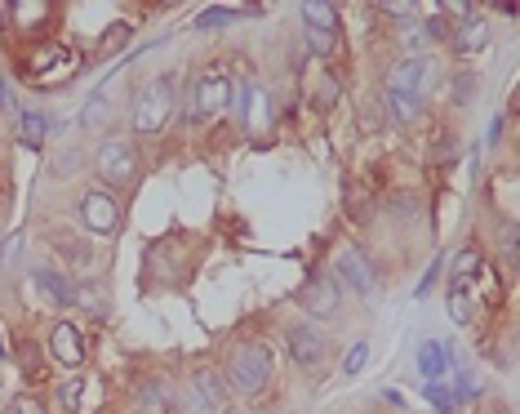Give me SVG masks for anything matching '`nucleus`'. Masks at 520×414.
<instances>
[{
    "mask_svg": "<svg viewBox=\"0 0 520 414\" xmlns=\"http://www.w3.org/2000/svg\"><path fill=\"white\" fill-rule=\"evenodd\" d=\"M129 36H134V23H129V18H116V23L107 27L103 36H98V58H112V54H120V45H125Z\"/></svg>",
    "mask_w": 520,
    "mask_h": 414,
    "instance_id": "a878e982",
    "label": "nucleus"
},
{
    "mask_svg": "<svg viewBox=\"0 0 520 414\" xmlns=\"http://www.w3.org/2000/svg\"><path fill=\"white\" fill-rule=\"evenodd\" d=\"M9 357V348H5V334H0V361H5Z\"/></svg>",
    "mask_w": 520,
    "mask_h": 414,
    "instance_id": "79ce46f5",
    "label": "nucleus"
},
{
    "mask_svg": "<svg viewBox=\"0 0 520 414\" xmlns=\"http://www.w3.org/2000/svg\"><path fill=\"white\" fill-rule=\"evenodd\" d=\"M178 406V388L165 374H147L134 388V414H169Z\"/></svg>",
    "mask_w": 520,
    "mask_h": 414,
    "instance_id": "ddd939ff",
    "label": "nucleus"
},
{
    "mask_svg": "<svg viewBox=\"0 0 520 414\" xmlns=\"http://www.w3.org/2000/svg\"><path fill=\"white\" fill-rule=\"evenodd\" d=\"M0 406H5V383H0Z\"/></svg>",
    "mask_w": 520,
    "mask_h": 414,
    "instance_id": "37998d69",
    "label": "nucleus"
},
{
    "mask_svg": "<svg viewBox=\"0 0 520 414\" xmlns=\"http://www.w3.org/2000/svg\"><path fill=\"white\" fill-rule=\"evenodd\" d=\"M503 125H507V121H503V116H498V121L485 130V143H489V147H498V138H503Z\"/></svg>",
    "mask_w": 520,
    "mask_h": 414,
    "instance_id": "a19ab883",
    "label": "nucleus"
},
{
    "mask_svg": "<svg viewBox=\"0 0 520 414\" xmlns=\"http://www.w3.org/2000/svg\"><path fill=\"white\" fill-rule=\"evenodd\" d=\"M365 361H369V339H356V343H352V352L343 357V374L352 379V374L365 370Z\"/></svg>",
    "mask_w": 520,
    "mask_h": 414,
    "instance_id": "2f4dec72",
    "label": "nucleus"
},
{
    "mask_svg": "<svg viewBox=\"0 0 520 414\" xmlns=\"http://www.w3.org/2000/svg\"><path fill=\"white\" fill-rule=\"evenodd\" d=\"M143 268H147V290L165 285V290H178V285L192 276V241L187 236H160V241L147 245L143 254Z\"/></svg>",
    "mask_w": 520,
    "mask_h": 414,
    "instance_id": "7ed1b4c3",
    "label": "nucleus"
},
{
    "mask_svg": "<svg viewBox=\"0 0 520 414\" xmlns=\"http://www.w3.org/2000/svg\"><path fill=\"white\" fill-rule=\"evenodd\" d=\"M449 321L454 325L472 321V299H467V290H449Z\"/></svg>",
    "mask_w": 520,
    "mask_h": 414,
    "instance_id": "7c9ffc66",
    "label": "nucleus"
},
{
    "mask_svg": "<svg viewBox=\"0 0 520 414\" xmlns=\"http://www.w3.org/2000/svg\"><path fill=\"white\" fill-rule=\"evenodd\" d=\"M298 18H303V32L338 36V9L325 5V0H307V5H298Z\"/></svg>",
    "mask_w": 520,
    "mask_h": 414,
    "instance_id": "412c9836",
    "label": "nucleus"
},
{
    "mask_svg": "<svg viewBox=\"0 0 520 414\" xmlns=\"http://www.w3.org/2000/svg\"><path fill=\"white\" fill-rule=\"evenodd\" d=\"M5 414H45V401L32 397V392H23V397L9 401V410H5Z\"/></svg>",
    "mask_w": 520,
    "mask_h": 414,
    "instance_id": "f704fd0d",
    "label": "nucleus"
},
{
    "mask_svg": "<svg viewBox=\"0 0 520 414\" xmlns=\"http://www.w3.org/2000/svg\"><path fill=\"white\" fill-rule=\"evenodd\" d=\"M476 85H480V76L472 72V67H463V72L449 81V103H454V107H472L476 103Z\"/></svg>",
    "mask_w": 520,
    "mask_h": 414,
    "instance_id": "bb28decb",
    "label": "nucleus"
},
{
    "mask_svg": "<svg viewBox=\"0 0 520 414\" xmlns=\"http://www.w3.org/2000/svg\"><path fill=\"white\" fill-rule=\"evenodd\" d=\"M285 352L298 370H320L329 357V339L312 321H294V325H285Z\"/></svg>",
    "mask_w": 520,
    "mask_h": 414,
    "instance_id": "6e6552de",
    "label": "nucleus"
},
{
    "mask_svg": "<svg viewBox=\"0 0 520 414\" xmlns=\"http://www.w3.org/2000/svg\"><path fill=\"white\" fill-rule=\"evenodd\" d=\"M223 383L232 388V397H245V401H258L276 379V352L272 343L263 339H240L227 348L223 357Z\"/></svg>",
    "mask_w": 520,
    "mask_h": 414,
    "instance_id": "f257e3e1",
    "label": "nucleus"
},
{
    "mask_svg": "<svg viewBox=\"0 0 520 414\" xmlns=\"http://www.w3.org/2000/svg\"><path fill=\"white\" fill-rule=\"evenodd\" d=\"M32 281H36V290L45 294L54 308H72V299H76V281L67 272H58L54 263H40V268L32 272Z\"/></svg>",
    "mask_w": 520,
    "mask_h": 414,
    "instance_id": "f3484780",
    "label": "nucleus"
},
{
    "mask_svg": "<svg viewBox=\"0 0 520 414\" xmlns=\"http://www.w3.org/2000/svg\"><path fill=\"white\" fill-rule=\"evenodd\" d=\"M480 268V250L476 245H467V250H458L454 254V290H467L472 285V276Z\"/></svg>",
    "mask_w": 520,
    "mask_h": 414,
    "instance_id": "cd10ccee",
    "label": "nucleus"
},
{
    "mask_svg": "<svg viewBox=\"0 0 520 414\" xmlns=\"http://www.w3.org/2000/svg\"><path fill=\"white\" fill-rule=\"evenodd\" d=\"M80 401H85V379H80V374H67L54 388V406L63 414H80Z\"/></svg>",
    "mask_w": 520,
    "mask_h": 414,
    "instance_id": "393cba45",
    "label": "nucleus"
},
{
    "mask_svg": "<svg viewBox=\"0 0 520 414\" xmlns=\"http://www.w3.org/2000/svg\"><path fill=\"white\" fill-rule=\"evenodd\" d=\"M240 130L245 134H254V138H263V134H272V125H276V107H272V90H267L263 81H249L245 85V103H240Z\"/></svg>",
    "mask_w": 520,
    "mask_h": 414,
    "instance_id": "9b49d317",
    "label": "nucleus"
},
{
    "mask_svg": "<svg viewBox=\"0 0 520 414\" xmlns=\"http://www.w3.org/2000/svg\"><path fill=\"white\" fill-rule=\"evenodd\" d=\"M178 406H183L187 414H209V406L196 397V388H192V383H183V388H178Z\"/></svg>",
    "mask_w": 520,
    "mask_h": 414,
    "instance_id": "c9c22d12",
    "label": "nucleus"
},
{
    "mask_svg": "<svg viewBox=\"0 0 520 414\" xmlns=\"http://www.w3.org/2000/svg\"><path fill=\"white\" fill-rule=\"evenodd\" d=\"M449 49H454L458 58L485 54V49H489V18H480V14L463 18V23H458L454 32H449Z\"/></svg>",
    "mask_w": 520,
    "mask_h": 414,
    "instance_id": "dca6fc26",
    "label": "nucleus"
},
{
    "mask_svg": "<svg viewBox=\"0 0 520 414\" xmlns=\"http://www.w3.org/2000/svg\"><path fill=\"white\" fill-rule=\"evenodd\" d=\"M49 241H54V250H63L67 259L76 263V268H89V245H80V241H76V236L67 232V228H58L54 236H49Z\"/></svg>",
    "mask_w": 520,
    "mask_h": 414,
    "instance_id": "c756f323",
    "label": "nucleus"
},
{
    "mask_svg": "<svg viewBox=\"0 0 520 414\" xmlns=\"http://www.w3.org/2000/svg\"><path fill=\"white\" fill-rule=\"evenodd\" d=\"M80 223H85L89 236H116L120 232V201L107 187H85L80 192Z\"/></svg>",
    "mask_w": 520,
    "mask_h": 414,
    "instance_id": "0eeeda50",
    "label": "nucleus"
},
{
    "mask_svg": "<svg viewBox=\"0 0 520 414\" xmlns=\"http://www.w3.org/2000/svg\"><path fill=\"white\" fill-rule=\"evenodd\" d=\"M187 383H192L196 397L209 406V414H232V401H236V397H232V388L223 383V374H218V370L196 366V370H192V379H187Z\"/></svg>",
    "mask_w": 520,
    "mask_h": 414,
    "instance_id": "2eb2a0df",
    "label": "nucleus"
},
{
    "mask_svg": "<svg viewBox=\"0 0 520 414\" xmlns=\"http://www.w3.org/2000/svg\"><path fill=\"white\" fill-rule=\"evenodd\" d=\"M227 103H232V76H227L223 63H209L187 90V121L192 125L218 121L227 112Z\"/></svg>",
    "mask_w": 520,
    "mask_h": 414,
    "instance_id": "20e7f679",
    "label": "nucleus"
},
{
    "mask_svg": "<svg viewBox=\"0 0 520 414\" xmlns=\"http://www.w3.org/2000/svg\"><path fill=\"white\" fill-rule=\"evenodd\" d=\"M454 366V348L440 339H423L418 343V374H423L427 383H440V374Z\"/></svg>",
    "mask_w": 520,
    "mask_h": 414,
    "instance_id": "6ab92c4d",
    "label": "nucleus"
},
{
    "mask_svg": "<svg viewBox=\"0 0 520 414\" xmlns=\"http://www.w3.org/2000/svg\"><path fill=\"white\" fill-rule=\"evenodd\" d=\"M23 245H27V232H14L5 245H0V272L14 268V259H18V250H23Z\"/></svg>",
    "mask_w": 520,
    "mask_h": 414,
    "instance_id": "72a5a7b5",
    "label": "nucleus"
},
{
    "mask_svg": "<svg viewBox=\"0 0 520 414\" xmlns=\"http://www.w3.org/2000/svg\"><path fill=\"white\" fill-rule=\"evenodd\" d=\"M45 134H58V121L45 112H18V138H23L27 147H40L45 143Z\"/></svg>",
    "mask_w": 520,
    "mask_h": 414,
    "instance_id": "b1692460",
    "label": "nucleus"
},
{
    "mask_svg": "<svg viewBox=\"0 0 520 414\" xmlns=\"http://www.w3.org/2000/svg\"><path fill=\"white\" fill-rule=\"evenodd\" d=\"M94 174L103 179L107 192H125V187L138 183V170H143V156H138V147L129 143V138H103L94 152Z\"/></svg>",
    "mask_w": 520,
    "mask_h": 414,
    "instance_id": "39448f33",
    "label": "nucleus"
},
{
    "mask_svg": "<svg viewBox=\"0 0 520 414\" xmlns=\"http://www.w3.org/2000/svg\"><path fill=\"white\" fill-rule=\"evenodd\" d=\"M338 94H343V81H338L334 72H320V81H316V90H312L316 112H329V107L338 103Z\"/></svg>",
    "mask_w": 520,
    "mask_h": 414,
    "instance_id": "c85d7f7f",
    "label": "nucleus"
},
{
    "mask_svg": "<svg viewBox=\"0 0 520 414\" xmlns=\"http://www.w3.org/2000/svg\"><path fill=\"white\" fill-rule=\"evenodd\" d=\"M427 401H432V406H436V414H454V406H458V401H454V392H449V388H440V383H427Z\"/></svg>",
    "mask_w": 520,
    "mask_h": 414,
    "instance_id": "473e14b6",
    "label": "nucleus"
},
{
    "mask_svg": "<svg viewBox=\"0 0 520 414\" xmlns=\"http://www.w3.org/2000/svg\"><path fill=\"white\" fill-rule=\"evenodd\" d=\"M45 352H49V361L76 370L80 361H85V339H80V330H76L72 321H54L45 330Z\"/></svg>",
    "mask_w": 520,
    "mask_h": 414,
    "instance_id": "f8f14e48",
    "label": "nucleus"
},
{
    "mask_svg": "<svg viewBox=\"0 0 520 414\" xmlns=\"http://www.w3.org/2000/svg\"><path fill=\"white\" fill-rule=\"evenodd\" d=\"M440 268H445V254H436V259H432V268L423 272V281H418V299H427V294H432V285L440 281Z\"/></svg>",
    "mask_w": 520,
    "mask_h": 414,
    "instance_id": "e433bc0d",
    "label": "nucleus"
},
{
    "mask_svg": "<svg viewBox=\"0 0 520 414\" xmlns=\"http://www.w3.org/2000/svg\"><path fill=\"white\" fill-rule=\"evenodd\" d=\"M76 156H80V152H76V147H67V152H63V156H58V161H54V174H58V179H67V174H72V170H76V165H80V161H76Z\"/></svg>",
    "mask_w": 520,
    "mask_h": 414,
    "instance_id": "58836bf2",
    "label": "nucleus"
},
{
    "mask_svg": "<svg viewBox=\"0 0 520 414\" xmlns=\"http://www.w3.org/2000/svg\"><path fill=\"white\" fill-rule=\"evenodd\" d=\"M383 103H387V116H392L396 125H418V116H423V94L383 90Z\"/></svg>",
    "mask_w": 520,
    "mask_h": 414,
    "instance_id": "4be33fe9",
    "label": "nucleus"
},
{
    "mask_svg": "<svg viewBox=\"0 0 520 414\" xmlns=\"http://www.w3.org/2000/svg\"><path fill=\"white\" fill-rule=\"evenodd\" d=\"M427 76H432V58H427V54H400L396 63L387 67V90L423 94Z\"/></svg>",
    "mask_w": 520,
    "mask_h": 414,
    "instance_id": "4468645a",
    "label": "nucleus"
},
{
    "mask_svg": "<svg viewBox=\"0 0 520 414\" xmlns=\"http://www.w3.org/2000/svg\"><path fill=\"white\" fill-rule=\"evenodd\" d=\"M0 107H5V112H18V98H14V85H9V76H0Z\"/></svg>",
    "mask_w": 520,
    "mask_h": 414,
    "instance_id": "ea45409f",
    "label": "nucleus"
},
{
    "mask_svg": "<svg viewBox=\"0 0 520 414\" xmlns=\"http://www.w3.org/2000/svg\"><path fill=\"white\" fill-rule=\"evenodd\" d=\"M334 281L347 285L352 294H360V299H369V294L378 290V268L369 263V254L360 250V245H343L334 259Z\"/></svg>",
    "mask_w": 520,
    "mask_h": 414,
    "instance_id": "1a4fd4ad",
    "label": "nucleus"
},
{
    "mask_svg": "<svg viewBox=\"0 0 520 414\" xmlns=\"http://www.w3.org/2000/svg\"><path fill=\"white\" fill-rule=\"evenodd\" d=\"M254 14H263V9L258 5H205L192 23H196V32H214V27H227L236 18H254Z\"/></svg>",
    "mask_w": 520,
    "mask_h": 414,
    "instance_id": "aec40b11",
    "label": "nucleus"
},
{
    "mask_svg": "<svg viewBox=\"0 0 520 414\" xmlns=\"http://www.w3.org/2000/svg\"><path fill=\"white\" fill-rule=\"evenodd\" d=\"M72 308L89 312V317H107V308H112V294H107V285H98V281H76Z\"/></svg>",
    "mask_w": 520,
    "mask_h": 414,
    "instance_id": "5701e85b",
    "label": "nucleus"
},
{
    "mask_svg": "<svg viewBox=\"0 0 520 414\" xmlns=\"http://www.w3.org/2000/svg\"><path fill=\"white\" fill-rule=\"evenodd\" d=\"M294 303L303 308V321H329L343 308V285L334 281V272H312L303 285H298Z\"/></svg>",
    "mask_w": 520,
    "mask_h": 414,
    "instance_id": "423d86ee",
    "label": "nucleus"
},
{
    "mask_svg": "<svg viewBox=\"0 0 520 414\" xmlns=\"http://www.w3.org/2000/svg\"><path fill=\"white\" fill-rule=\"evenodd\" d=\"M98 121H103V94H94L85 103V112H80V125H85V130H94Z\"/></svg>",
    "mask_w": 520,
    "mask_h": 414,
    "instance_id": "4c0bfd02",
    "label": "nucleus"
},
{
    "mask_svg": "<svg viewBox=\"0 0 520 414\" xmlns=\"http://www.w3.org/2000/svg\"><path fill=\"white\" fill-rule=\"evenodd\" d=\"M72 49L63 45H40L32 54V63H27V81L36 85H58V81H72L80 72V58H67Z\"/></svg>",
    "mask_w": 520,
    "mask_h": 414,
    "instance_id": "9d476101",
    "label": "nucleus"
},
{
    "mask_svg": "<svg viewBox=\"0 0 520 414\" xmlns=\"http://www.w3.org/2000/svg\"><path fill=\"white\" fill-rule=\"evenodd\" d=\"M174 107H178V76L174 72H160L152 81H143V90L134 94V112H129V125H134L138 138H156L169 130L174 121Z\"/></svg>",
    "mask_w": 520,
    "mask_h": 414,
    "instance_id": "f03ea898",
    "label": "nucleus"
},
{
    "mask_svg": "<svg viewBox=\"0 0 520 414\" xmlns=\"http://www.w3.org/2000/svg\"><path fill=\"white\" fill-rule=\"evenodd\" d=\"M9 14H14V27L18 32H27V36H36V32H45L49 23H54V14H58V5H49V0H18V5H9Z\"/></svg>",
    "mask_w": 520,
    "mask_h": 414,
    "instance_id": "a211bd4d",
    "label": "nucleus"
}]
</instances>
